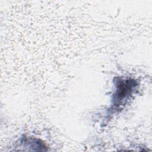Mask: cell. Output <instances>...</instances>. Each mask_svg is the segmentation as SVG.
<instances>
[{"mask_svg": "<svg viewBox=\"0 0 152 152\" xmlns=\"http://www.w3.org/2000/svg\"><path fill=\"white\" fill-rule=\"evenodd\" d=\"M135 86L134 80H121L117 86V90L115 96V101H119L117 104L129 96Z\"/></svg>", "mask_w": 152, "mask_h": 152, "instance_id": "obj_1", "label": "cell"}]
</instances>
